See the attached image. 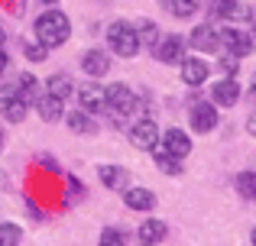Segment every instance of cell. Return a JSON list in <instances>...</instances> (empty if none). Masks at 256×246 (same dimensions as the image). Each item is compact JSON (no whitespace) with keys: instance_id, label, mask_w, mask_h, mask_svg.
<instances>
[{"instance_id":"obj_1","label":"cell","mask_w":256,"mask_h":246,"mask_svg":"<svg viewBox=\"0 0 256 246\" xmlns=\"http://www.w3.org/2000/svg\"><path fill=\"white\" fill-rule=\"evenodd\" d=\"M32 36L46 45V49H58L72 39V19L58 6H46L36 19H32Z\"/></svg>"},{"instance_id":"obj_2","label":"cell","mask_w":256,"mask_h":246,"mask_svg":"<svg viewBox=\"0 0 256 246\" xmlns=\"http://www.w3.org/2000/svg\"><path fill=\"white\" fill-rule=\"evenodd\" d=\"M140 36H136V26L126 23V19H114L110 26H107V49L114 52V55L120 58H133L140 52Z\"/></svg>"},{"instance_id":"obj_3","label":"cell","mask_w":256,"mask_h":246,"mask_svg":"<svg viewBox=\"0 0 256 246\" xmlns=\"http://www.w3.org/2000/svg\"><path fill=\"white\" fill-rule=\"evenodd\" d=\"M0 114H4L6 123H23L26 114H30V104L23 101V94H20L16 81L0 88Z\"/></svg>"},{"instance_id":"obj_4","label":"cell","mask_w":256,"mask_h":246,"mask_svg":"<svg viewBox=\"0 0 256 246\" xmlns=\"http://www.w3.org/2000/svg\"><path fill=\"white\" fill-rule=\"evenodd\" d=\"M136 94H133V88L130 84H124V81H114V84H107V110H114L117 117H126V114H133L136 110Z\"/></svg>"},{"instance_id":"obj_5","label":"cell","mask_w":256,"mask_h":246,"mask_svg":"<svg viewBox=\"0 0 256 246\" xmlns=\"http://www.w3.org/2000/svg\"><path fill=\"white\" fill-rule=\"evenodd\" d=\"M78 94V107L84 110V114H104L107 110V88L104 84H98V81H88V84H82V88L75 91Z\"/></svg>"},{"instance_id":"obj_6","label":"cell","mask_w":256,"mask_h":246,"mask_svg":"<svg viewBox=\"0 0 256 246\" xmlns=\"http://www.w3.org/2000/svg\"><path fill=\"white\" fill-rule=\"evenodd\" d=\"M152 55L162 65H182V58H185V39L175 36V32L156 39V42H152Z\"/></svg>"},{"instance_id":"obj_7","label":"cell","mask_w":256,"mask_h":246,"mask_svg":"<svg viewBox=\"0 0 256 246\" xmlns=\"http://www.w3.org/2000/svg\"><path fill=\"white\" fill-rule=\"evenodd\" d=\"M126 136H130V143L136 146V149H150L152 152V146L159 143V123L150 120V117H143V120H136L130 130H126Z\"/></svg>"},{"instance_id":"obj_8","label":"cell","mask_w":256,"mask_h":246,"mask_svg":"<svg viewBox=\"0 0 256 246\" xmlns=\"http://www.w3.org/2000/svg\"><path fill=\"white\" fill-rule=\"evenodd\" d=\"M188 123H192L194 133H211L214 126H218V107L208 104V101L192 104V110H188Z\"/></svg>"},{"instance_id":"obj_9","label":"cell","mask_w":256,"mask_h":246,"mask_svg":"<svg viewBox=\"0 0 256 246\" xmlns=\"http://www.w3.org/2000/svg\"><path fill=\"white\" fill-rule=\"evenodd\" d=\"M220 45H224L230 55L244 58V55H250V49H253V36L244 32V29H220Z\"/></svg>"},{"instance_id":"obj_10","label":"cell","mask_w":256,"mask_h":246,"mask_svg":"<svg viewBox=\"0 0 256 246\" xmlns=\"http://www.w3.org/2000/svg\"><path fill=\"white\" fill-rule=\"evenodd\" d=\"M188 42H192L198 52H218L220 49V29H214L211 23H201V26H194V29H192Z\"/></svg>"},{"instance_id":"obj_11","label":"cell","mask_w":256,"mask_h":246,"mask_svg":"<svg viewBox=\"0 0 256 246\" xmlns=\"http://www.w3.org/2000/svg\"><path fill=\"white\" fill-rule=\"evenodd\" d=\"M82 71L91 78H104L110 71V55L104 49H84L82 52Z\"/></svg>"},{"instance_id":"obj_12","label":"cell","mask_w":256,"mask_h":246,"mask_svg":"<svg viewBox=\"0 0 256 246\" xmlns=\"http://www.w3.org/2000/svg\"><path fill=\"white\" fill-rule=\"evenodd\" d=\"M208 75H211V68H208L204 58H182V81L188 88H201L208 81Z\"/></svg>"},{"instance_id":"obj_13","label":"cell","mask_w":256,"mask_h":246,"mask_svg":"<svg viewBox=\"0 0 256 246\" xmlns=\"http://www.w3.org/2000/svg\"><path fill=\"white\" fill-rule=\"evenodd\" d=\"M162 149L172 152L175 159H185L188 152H192V136H188L185 130H175V126H172V130L162 133Z\"/></svg>"},{"instance_id":"obj_14","label":"cell","mask_w":256,"mask_h":246,"mask_svg":"<svg viewBox=\"0 0 256 246\" xmlns=\"http://www.w3.org/2000/svg\"><path fill=\"white\" fill-rule=\"evenodd\" d=\"M211 101L218 104V107H234V104L240 101V84L234 81V78H220L211 88Z\"/></svg>"},{"instance_id":"obj_15","label":"cell","mask_w":256,"mask_h":246,"mask_svg":"<svg viewBox=\"0 0 256 246\" xmlns=\"http://www.w3.org/2000/svg\"><path fill=\"white\" fill-rule=\"evenodd\" d=\"M65 101H58L56 94H49V91H46V94H39L36 97V104H32V107H36V114L42 117L46 123H56V120H62L65 117V107H62Z\"/></svg>"},{"instance_id":"obj_16","label":"cell","mask_w":256,"mask_h":246,"mask_svg":"<svg viewBox=\"0 0 256 246\" xmlns=\"http://www.w3.org/2000/svg\"><path fill=\"white\" fill-rule=\"evenodd\" d=\"M124 204L130 211H152V208H156V195H152L150 188L133 185V188H124Z\"/></svg>"},{"instance_id":"obj_17","label":"cell","mask_w":256,"mask_h":246,"mask_svg":"<svg viewBox=\"0 0 256 246\" xmlns=\"http://www.w3.org/2000/svg\"><path fill=\"white\" fill-rule=\"evenodd\" d=\"M98 178H100V185H104V188L120 191V188H126V178H130V172L120 169V165H100V169H98Z\"/></svg>"},{"instance_id":"obj_18","label":"cell","mask_w":256,"mask_h":246,"mask_svg":"<svg viewBox=\"0 0 256 246\" xmlns=\"http://www.w3.org/2000/svg\"><path fill=\"white\" fill-rule=\"evenodd\" d=\"M65 123H68V130H72V133H78V136H94V133H98V123H94V117H91V114H84L82 107L72 110V114L65 117Z\"/></svg>"},{"instance_id":"obj_19","label":"cell","mask_w":256,"mask_h":246,"mask_svg":"<svg viewBox=\"0 0 256 246\" xmlns=\"http://www.w3.org/2000/svg\"><path fill=\"white\" fill-rule=\"evenodd\" d=\"M136 234H140V240H143V243H152V246H156V243H162V240H166L169 227H166L162 221H156V217H150V221H143V224H140V230H136Z\"/></svg>"},{"instance_id":"obj_20","label":"cell","mask_w":256,"mask_h":246,"mask_svg":"<svg viewBox=\"0 0 256 246\" xmlns=\"http://www.w3.org/2000/svg\"><path fill=\"white\" fill-rule=\"evenodd\" d=\"M46 91H49V94H56L58 101H68L72 91H75V84H72V78L65 75V71H58V75H49V78H46Z\"/></svg>"},{"instance_id":"obj_21","label":"cell","mask_w":256,"mask_h":246,"mask_svg":"<svg viewBox=\"0 0 256 246\" xmlns=\"http://www.w3.org/2000/svg\"><path fill=\"white\" fill-rule=\"evenodd\" d=\"M152 159H156V169L166 172V175H182V159H175L172 152H166L162 146H152Z\"/></svg>"},{"instance_id":"obj_22","label":"cell","mask_w":256,"mask_h":246,"mask_svg":"<svg viewBox=\"0 0 256 246\" xmlns=\"http://www.w3.org/2000/svg\"><path fill=\"white\" fill-rule=\"evenodd\" d=\"M162 6H166V13H169V16L188 19V16H194V13H198L201 0H162Z\"/></svg>"},{"instance_id":"obj_23","label":"cell","mask_w":256,"mask_h":246,"mask_svg":"<svg viewBox=\"0 0 256 246\" xmlns=\"http://www.w3.org/2000/svg\"><path fill=\"white\" fill-rule=\"evenodd\" d=\"M16 88H20V94H23V101L26 104H36V97H39V78L36 75H20L16 78Z\"/></svg>"},{"instance_id":"obj_24","label":"cell","mask_w":256,"mask_h":246,"mask_svg":"<svg viewBox=\"0 0 256 246\" xmlns=\"http://www.w3.org/2000/svg\"><path fill=\"white\" fill-rule=\"evenodd\" d=\"M23 55H26V62H46V58H49V49H46L39 39H26L23 42Z\"/></svg>"},{"instance_id":"obj_25","label":"cell","mask_w":256,"mask_h":246,"mask_svg":"<svg viewBox=\"0 0 256 246\" xmlns=\"http://www.w3.org/2000/svg\"><path fill=\"white\" fill-rule=\"evenodd\" d=\"M237 191L244 198H250V201H256V172H240L237 175Z\"/></svg>"},{"instance_id":"obj_26","label":"cell","mask_w":256,"mask_h":246,"mask_svg":"<svg viewBox=\"0 0 256 246\" xmlns=\"http://www.w3.org/2000/svg\"><path fill=\"white\" fill-rule=\"evenodd\" d=\"M20 240H23L20 224H0V246H20Z\"/></svg>"},{"instance_id":"obj_27","label":"cell","mask_w":256,"mask_h":246,"mask_svg":"<svg viewBox=\"0 0 256 246\" xmlns=\"http://www.w3.org/2000/svg\"><path fill=\"white\" fill-rule=\"evenodd\" d=\"M133 26H136V36H140V42H156V23H152V19H136V23H133Z\"/></svg>"},{"instance_id":"obj_28","label":"cell","mask_w":256,"mask_h":246,"mask_svg":"<svg viewBox=\"0 0 256 246\" xmlns=\"http://www.w3.org/2000/svg\"><path fill=\"white\" fill-rule=\"evenodd\" d=\"M98 246H126V243H124V234H120V230L107 227L104 234H100V240H98Z\"/></svg>"},{"instance_id":"obj_29","label":"cell","mask_w":256,"mask_h":246,"mask_svg":"<svg viewBox=\"0 0 256 246\" xmlns=\"http://www.w3.org/2000/svg\"><path fill=\"white\" fill-rule=\"evenodd\" d=\"M237 62H240L237 55H227V58H220V68H224L227 75H234V71H237Z\"/></svg>"},{"instance_id":"obj_30","label":"cell","mask_w":256,"mask_h":246,"mask_svg":"<svg viewBox=\"0 0 256 246\" xmlns=\"http://www.w3.org/2000/svg\"><path fill=\"white\" fill-rule=\"evenodd\" d=\"M246 130H250V136H256V110L246 117Z\"/></svg>"},{"instance_id":"obj_31","label":"cell","mask_w":256,"mask_h":246,"mask_svg":"<svg viewBox=\"0 0 256 246\" xmlns=\"http://www.w3.org/2000/svg\"><path fill=\"white\" fill-rule=\"evenodd\" d=\"M6 65H10V58H6V52L0 49V75H4V71H6Z\"/></svg>"},{"instance_id":"obj_32","label":"cell","mask_w":256,"mask_h":246,"mask_svg":"<svg viewBox=\"0 0 256 246\" xmlns=\"http://www.w3.org/2000/svg\"><path fill=\"white\" fill-rule=\"evenodd\" d=\"M39 3H42V6H56L58 0H39Z\"/></svg>"},{"instance_id":"obj_33","label":"cell","mask_w":256,"mask_h":246,"mask_svg":"<svg viewBox=\"0 0 256 246\" xmlns=\"http://www.w3.org/2000/svg\"><path fill=\"white\" fill-rule=\"evenodd\" d=\"M250 240H253V246H256V227H253V234H250Z\"/></svg>"},{"instance_id":"obj_34","label":"cell","mask_w":256,"mask_h":246,"mask_svg":"<svg viewBox=\"0 0 256 246\" xmlns=\"http://www.w3.org/2000/svg\"><path fill=\"white\" fill-rule=\"evenodd\" d=\"M250 36H253V42H256V23H253V32H250Z\"/></svg>"},{"instance_id":"obj_35","label":"cell","mask_w":256,"mask_h":246,"mask_svg":"<svg viewBox=\"0 0 256 246\" xmlns=\"http://www.w3.org/2000/svg\"><path fill=\"white\" fill-rule=\"evenodd\" d=\"M0 49H4V29H0Z\"/></svg>"},{"instance_id":"obj_36","label":"cell","mask_w":256,"mask_h":246,"mask_svg":"<svg viewBox=\"0 0 256 246\" xmlns=\"http://www.w3.org/2000/svg\"><path fill=\"white\" fill-rule=\"evenodd\" d=\"M250 91H253V94H256V81H253V84H250Z\"/></svg>"},{"instance_id":"obj_37","label":"cell","mask_w":256,"mask_h":246,"mask_svg":"<svg viewBox=\"0 0 256 246\" xmlns=\"http://www.w3.org/2000/svg\"><path fill=\"white\" fill-rule=\"evenodd\" d=\"M0 146H4V130H0Z\"/></svg>"},{"instance_id":"obj_38","label":"cell","mask_w":256,"mask_h":246,"mask_svg":"<svg viewBox=\"0 0 256 246\" xmlns=\"http://www.w3.org/2000/svg\"><path fill=\"white\" fill-rule=\"evenodd\" d=\"M140 246H152V243H140Z\"/></svg>"}]
</instances>
